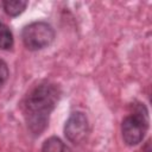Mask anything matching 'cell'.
<instances>
[{
  "label": "cell",
  "instance_id": "6da1fadb",
  "mask_svg": "<svg viewBox=\"0 0 152 152\" xmlns=\"http://www.w3.org/2000/svg\"><path fill=\"white\" fill-rule=\"evenodd\" d=\"M59 96V87L48 81L40 82L28 91L23 102V112L31 133L39 135L46 128L50 114L55 109Z\"/></svg>",
  "mask_w": 152,
  "mask_h": 152
},
{
  "label": "cell",
  "instance_id": "7a4b0ae2",
  "mask_svg": "<svg viewBox=\"0 0 152 152\" xmlns=\"http://www.w3.org/2000/svg\"><path fill=\"white\" fill-rule=\"evenodd\" d=\"M148 128V110L144 103L135 102L131 106V113L121 122L122 139L128 146H135L142 141Z\"/></svg>",
  "mask_w": 152,
  "mask_h": 152
},
{
  "label": "cell",
  "instance_id": "3957f363",
  "mask_svg": "<svg viewBox=\"0 0 152 152\" xmlns=\"http://www.w3.org/2000/svg\"><path fill=\"white\" fill-rule=\"evenodd\" d=\"M21 39L26 49L38 51L48 48L55 39L52 26L45 21H33L21 31Z\"/></svg>",
  "mask_w": 152,
  "mask_h": 152
},
{
  "label": "cell",
  "instance_id": "277c9868",
  "mask_svg": "<svg viewBox=\"0 0 152 152\" xmlns=\"http://www.w3.org/2000/svg\"><path fill=\"white\" fill-rule=\"evenodd\" d=\"M89 133V122L84 113L74 112L70 114L64 125V134L72 144H81Z\"/></svg>",
  "mask_w": 152,
  "mask_h": 152
},
{
  "label": "cell",
  "instance_id": "5b68a950",
  "mask_svg": "<svg viewBox=\"0 0 152 152\" xmlns=\"http://www.w3.org/2000/svg\"><path fill=\"white\" fill-rule=\"evenodd\" d=\"M2 7L6 14L10 17H17L21 14L27 7V1L24 0H6L2 1Z\"/></svg>",
  "mask_w": 152,
  "mask_h": 152
},
{
  "label": "cell",
  "instance_id": "8992f818",
  "mask_svg": "<svg viewBox=\"0 0 152 152\" xmlns=\"http://www.w3.org/2000/svg\"><path fill=\"white\" fill-rule=\"evenodd\" d=\"M64 142L57 137L48 138L42 145V152H64Z\"/></svg>",
  "mask_w": 152,
  "mask_h": 152
},
{
  "label": "cell",
  "instance_id": "52a82bcc",
  "mask_svg": "<svg viewBox=\"0 0 152 152\" xmlns=\"http://www.w3.org/2000/svg\"><path fill=\"white\" fill-rule=\"evenodd\" d=\"M13 34L11 30L0 21V49L1 50H8L13 46Z\"/></svg>",
  "mask_w": 152,
  "mask_h": 152
},
{
  "label": "cell",
  "instance_id": "ba28073f",
  "mask_svg": "<svg viewBox=\"0 0 152 152\" xmlns=\"http://www.w3.org/2000/svg\"><path fill=\"white\" fill-rule=\"evenodd\" d=\"M8 78V68H7V64L0 59V88L5 84V82L7 81Z\"/></svg>",
  "mask_w": 152,
  "mask_h": 152
},
{
  "label": "cell",
  "instance_id": "9c48e42d",
  "mask_svg": "<svg viewBox=\"0 0 152 152\" xmlns=\"http://www.w3.org/2000/svg\"><path fill=\"white\" fill-rule=\"evenodd\" d=\"M145 152H150V141H147V145H146V148H145Z\"/></svg>",
  "mask_w": 152,
  "mask_h": 152
}]
</instances>
